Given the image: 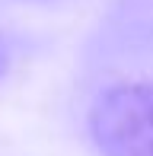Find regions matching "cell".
<instances>
[{
	"mask_svg": "<svg viewBox=\"0 0 153 156\" xmlns=\"http://www.w3.org/2000/svg\"><path fill=\"white\" fill-rule=\"evenodd\" d=\"M89 134L102 156H153V83L105 89L89 108Z\"/></svg>",
	"mask_w": 153,
	"mask_h": 156,
	"instance_id": "obj_1",
	"label": "cell"
},
{
	"mask_svg": "<svg viewBox=\"0 0 153 156\" xmlns=\"http://www.w3.org/2000/svg\"><path fill=\"white\" fill-rule=\"evenodd\" d=\"M3 67H6V48H3V41H0V73H3Z\"/></svg>",
	"mask_w": 153,
	"mask_h": 156,
	"instance_id": "obj_2",
	"label": "cell"
}]
</instances>
